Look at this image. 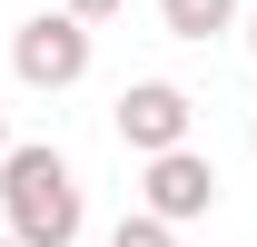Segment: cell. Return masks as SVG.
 Segmentation results:
<instances>
[{"label": "cell", "mask_w": 257, "mask_h": 247, "mask_svg": "<svg viewBox=\"0 0 257 247\" xmlns=\"http://www.w3.org/2000/svg\"><path fill=\"white\" fill-rule=\"evenodd\" d=\"M0 217H10L20 247H79V227H89L79 168H69L50 139H10V149H0Z\"/></svg>", "instance_id": "1"}, {"label": "cell", "mask_w": 257, "mask_h": 247, "mask_svg": "<svg viewBox=\"0 0 257 247\" xmlns=\"http://www.w3.org/2000/svg\"><path fill=\"white\" fill-rule=\"evenodd\" d=\"M10 69H20V89H79L89 79V20L79 10H30L10 30Z\"/></svg>", "instance_id": "2"}, {"label": "cell", "mask_w": 257, "mask_h": 247, "mask_svg": "<svg viewBox=\"0 0 257 247\" xmlns=\"http://www.w3.org/2000/svg\"><path fill=\"white\" fill-rule=\"evenodd\" d=\"M139 198H149V217L188 227V217H208V208H218V158L198 149V139H178V149H149V168H139Z\"/></svg>", "instance_id": "3"}, {"label": "cell", "mask_w": 257, "mask_h": 247, "mask_svg": "<svg viewBox=\"0 0 257 247\" xmlns=\"http://www.w3.org/2000/svg\"><path fill=\"white\" fill-rule=\"evenodd\" d=\"M109 129H119V149H128V158L178 149V139L198 129V99L178 89V79H128V89H119V109H109Z\"/></svg>", "instance_id": "4"}, {"label": "cell", "mask_w": 257, "mask_h": 247, "mask_svg": "<svg viewBox=\"0 0 257 247\" xmlns=\"http://www.w3.org/2000/svg\"><path fill=\"white\" fill-rule=\"evenodd\" d=\"M159 20H168V40H218V30H237V0H159Z\"/></svg>", "instance_id": "5"}, {"label": "cell", "mask_w": 257, "mask_h": 247, "mask_svg": "<svg viewBox=\"0 0 257 247\" xmlns=\"http://www.w3.org/2000/svg\"><path fill=\"white\" fill-rule=\"evenodd\" d=\"M109 247H178V227H168V217H119V227H109Z\"/></svg>", "instance_id": "6"}, {"label": "cell", "mask_w": 257, "mask_h": 247, "mask_svg": "<svg viewBox=\"0 0 257 247\" xmlns=\"http://www.w3.org/2000/svg\"><path fill=\"white\" fill-rule=\"evenodd\" d=\"M60 10H79V20H119L128 0H60Z\"/></svg>", "instance_id": "7"}, {"label": "cell", "mask_w": 257, "mask_h": 247, "mask_svg": "<svg viewBox=\"0 0 257 247\" xmlns=\"http://www.w3.org/2000/svg\"><path fill=\"white\" fill-rule=\"evenodd\" d=\"M0 149H10V109H0Z\"/></svg>", "instance_id": "8"}, {"label": "cell", "mask_w": 257, "mask_h": 247, "mask_svg": "<svg viewBox=\"0 0 257 247\" xmlns=\"http://www.w3.org/2000/svg\"><path fill=\"white\" fill-rule=\"evenodd\" d=\"M247 50H257V20H247Z\"/></svg>", "instance_id": "9"}, {"label": "cell", "mask_w": 257, "mask_h": 247, "mask_svg": "<svg viewBox=\"0 0 257 247\" xmlns=\"http://www.w3.org/2000/svg\"><path fill=\"white\" fill-rule=\"evenodd\" d=\"M247 149H257V129H247Z\"/></svg>", "instance_id": "10"}, {"label": "cell", "mask_w": 257, "mask_h": 247, "mask_svg": "<svg viewBox=\"0 0 257 247\" xmlns=\"http://www.w3.org/2000/svg\"><path fill=\"white\" fill-rule=\"evenodd\" d=\"M0 247H20V237H0Z\"/></svg>", "instance_id": "11"}]
</instances>
